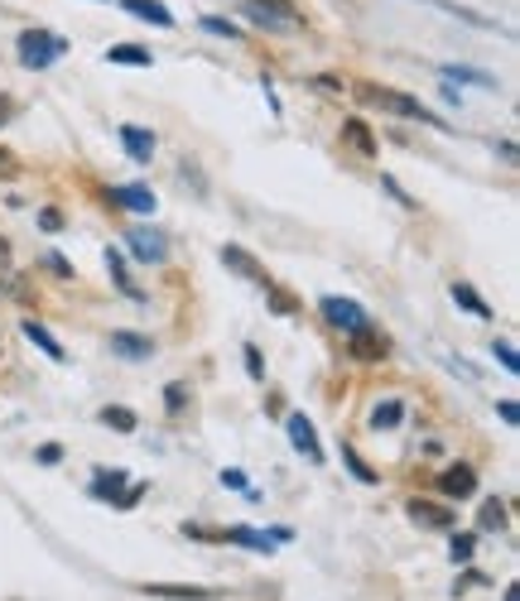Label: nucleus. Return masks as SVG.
Returning <instances> with one entry per match:
<instances>
[{"mask_svg":"<svg viewBox=\"0 0 520 601\" xmlns=\"http://www.w3.org/2000/svg\"><path fill=\"white\" fill-rule=\"evenodd\" d=\"M362 97L376 106H385V111H395V116H405V120H424V126H444L439 116H429L424 106L415 102V97H401V92H391V87H362Z\"/></svg>","mask_w":520,"mask_h":601,"instance_id":"2","label":"nucleus"},{"mask_svg":"<svg viewBox=\"0 0 520 601\" xmlns=\"http://www.w3.org/2000/svg\"><path fill=\"white\" fill-rule=\"evenodd\" d=\"M203 29H207V35H227V39H237V35H241V29L231 25V20H223V15H207V20H203Z\"/></svg>","mask_w":520,"mask_h":601,"instance_id":"21","label":"nucleus"},{"mask_svg":"<svg viewBox=\"0 0 520 601\" xmlns=\"http://www.w3.org/2000/svg\"><path fill=\"white\" fill-rule=\"evenodd\" d=\"M126 486V476L121 472H97V482H92V496H102V500H112V506H136V496L145 491V486H130V491H121Z\"/></svg>","mask_w":520,"mask_h":601,"instance_id":"5","label":"nucleus"},{"mask_svg":"<svg viewBox=\"0 0 520 601\" xmlns=\"http://www.w3.org/2000/svg\"><path fill=\"white\" fill-rule=\"evenodd\" d=\"M496 414H502V419H506V424H516V419H520V409L511 405V399H502V405H496Z\"/></svg>","mask_w":520,"mask_h":601,"instance_id":"30","label":"nucleus"},{"mask_svg":"<svg viewBox=\"0 0 520 601\" xmlns=\"http://www.w3.org/2000/svg\"><path fill=\"white\" fill-rule=\"evenodd\" d=\"M154 597H188V601H207L203 587H150Z\"/></svg>","mask_w":520,"mask_h":601,"instance_id":"20","label":"nucleus"},{"mask_svg":"<svg viewBox=\"0 0 520 601\" xmlns=\"http://www.w3.org/2000/svg\"><path fill=\"white\" fill-rule=\"evenodd\" d=\"M401 419H405V405H401V399H381V405L371 409V429H376V433H381V429H395Z\"/></svg>","mask_w":520,"mask_h":601,"instance_id":"13","label":"nucleus"},{"mask_svg":"<svg viewBox=\"0 0 520 601\" xmlns=\"http://www.w3.org/2000/svg\"><path fill=\"white\" fill-rule=\"evenodd\" d=\"M448 553H453V563H468L472 559V534H458V539L448 544Z\"/></svg>","mask_w":520,"mask_h":601,"instance_id":"22","label":"nucleus"},{"mask_svg":"<svg viewBox=\"0 0 520 601\" xmlns=\"http://www.w3.org/2000/svg\"><path fill=\"white\" fill-rule=\"evenodd\" d=\"M130 251H136L145 265H164V260H169V241H164L160 231H130Z\"/></svg>","mask_w":520,"mask_h":601,"instance_id":"6","label":"nucleus"},{"mask_svg":"<svg viewBox=\"0 0 520 601\" xmlns=\"http://www.w3.org/2000/svg\"><path fill=\"white\" fill-rule=\"evenodd\" d=\"M10 280H15V265H10V246L0 241V289H5Z\"/></svg>","mask_w":520,"mask_h":601,"instance_id":"24","label":"nucleus"},{"mask_svg":"<svg viewBox=\"0 0 520 601\" xmlns=\"http://www.w3.org/2000/svg\"><path fill=\"white\" fill-rule=\"evenodd\" d=\"M112 203L130 207V213H154V193H150V188H140V183L116 188V193H112Z\"/></svg>","mask_w":520,"mask_h":601,"instance_id":"10","label":"nucleus"},{"mask_svg":"<svg viewBox=\"0 0 520 601\" xmlns=\"http://www.w3.org/2000/svg\"><path fill=\"white\" fill-rule=\"evenodd\" d=\"M246 15L256 20V25H265V29H290V25H299V10L284 5V0H246Z\"/></svg>","mask_w":520,"mask_h":601,"instance_id":"3","label":"nucleus"},{"mask_svg":"<svg viewBox=\"0 0 520 601\" xmlns=\"http://www.w3.org/2000/svg\"><path fill=\"white\" fill-rule=\"evenodd\" d=\"M59 458H63V448H59V443H43V448H39V462H43V466H53Z\"/></svg>","mask_w":520,"mask_h":601,"instance_id":"28","label":"nucleus"},{"mask_svg":"<svg viewBox=\"0 0 520 601\" xmlns=\"http://www.w3.org/2000/svg\"><path fill=\"white\" fill-rule=\"evenodd\" d=\"M453 298H458V304L468 308L472 318H492V308H486V298H482L472 284H453Z\"/></svg>","mask_w":520,"mask_h":601,"instance_id":"15","label":"nucleus"},{"mask_svg":"<svg viewBox=\"0 0 520 601\" xmlns=\"http://www.w3.org/2000/svg\"><path fill=\"white\" fill-rule=\"evenodd\" d=\"M121 144H126L130 159H140V164L154 154V136H150V130H140V126H121Z\"/></svg>","mask_w":520,"mask_h":601,"instance_id":"12","label":"nucleus"},{"mask_svg":"<svg viewBox=\"0 0 520 601\" xmlns=\"http://www.w3.org/2000/svg\"><path fill=\"white\" fill-rule=\"evenodd\" d=\"M318 308H324V318L333 322V328H342V332H362V328H367V314H362L352 298H324Z\"/></svg>","mask_w":520,"mask_h":601,"instance_id":"4","label":"nucleus"},{"mask_svg":"<svg viewBox=\"0 0 520 601\" xmlns=\"http://www.w3.org/2000/svg\"><path fill=\"white\" fill-rule=\"evenodd\" d=\"M347 140H352V144H357V150H362V154H376V150H371V140H367V130H362V126H357V120H352V126H347Z\"/></svg>","mask_w":520,"mask_h":601,"instance_id":"25","label":"nucleus"},{"mask_svg":"<svg viewBox=\"0 0 520 601\" xmlns=\"http://www.w3.org/2000/svg\"><path fill=\"white\" fill-rule=\"evenodd\" d=\"M342 462L352 466V476H357V482H376V472H371V466L362 462V458H357V452H352V448H342Z\"/></svg>","mask_w":520,"mask_h":601,"instance_id":"19","label":"nucleus"},{"mask_svg":"<svg viewBox=\"0 0 520 601\" xmlns=\"http://www.w3.org/2000/svg\"><path fill=\"white\" fill-rule=\"evenodd\" d=\"M39 227H43V231H59V227H63V217L53 213V207H43V213H39Z\"/></svg>","mask_w":520,"mask_h":601,"instance_id":"29","label":"nucleus"},{"mask_svg":"<svg viewBox=\"0 0 520 601\" xmlns=\"http://www.w3.org/2000/svg\"><path fill=\"white\" fill-rule=\"evenodd\" d=\"M112 351L126 356V361H145V356L154 351V342L140 337V332H112Z\"/></svg>","mask_w":520,"mask_h":601,"instance_id":"9","label":"nucleus"},{"mask_svg":"<svg viewBox=\"0 0 520 601\" xmlns=\"http://www.w3.org/2000/svg\"><path fill=\"white\" fill-rule=\"evenodd\" d=\"M444 77H458V82H478V87H492V77H486V73H472V68H448Z\"/></svg>","mask_w":520,"mask_h":601,"instance_id":"23","label":"nucleus"},{"mask_svg":"<svg viewBox=\"0 0 520 601\" xmlns=\"http://www.w3.org/2000/svg\"><path fill=\"white\" fill-rule=\"evenodd\" d=\"M409 515H415L419 525H439V529L448 525V510H439V506H419V500H409Z\"/></svg>","mask_w":520,"mask_h":601,"instance_id":"18","label":"nucleus"},{"mask_svg":"<svg viewBox=\"0 0 520 601\" xmlns=\"http://www.w3.org/2000/svg\"><path fill=\"white\" fill-rule=\"evenodd\" d=\"M246 371L261 375V356H256V347H246Z\"/></svg>","mask_w":520,"mask_h":601,"instance_id":"31","label":"nucleus"},{"mask_svg":"<svg viewBox=\"0 0 520 601\" xmlns=\"http://www.w3.org/2000/svg\"><path fill=\"white\" fill-rule=\"evenodd\" d=\"M482 525H486V529H502V525H506V510H502V506H486V510H482Z\"/></svg>","mask_w":520,"mask_h":601,"instance_id":"27","label":"nucleus"},{"mask_svg":"<svg viewBox=\"0 0 520 601\" xmlns=\"http://www.w3.org/2000/svg\"><path fill=\"white\" fill-rule=\"evenodd\" d=\"M25 337H29V342H35V347H39L43 356H53V361H63V347H59V342H53V332H49V328H39V322H35V318H29V322H25Z\"/></svg>","mask_w":520,"mask_h":601,"instance_id":"14","label":"nucleus"},{"mask_svg":"<svg viewBox=\"0 0 520 601\" xmlns=\"http://www.w3.org/2000/svg\"><path fill=\"white\" fill-rule=\"evenodd\" d=\"M106 59L126 63V68H150V49H136V43H121V49H112Z\"/></svg>","mask_w":520,"mask_h":601,"instance_id":"16","label":"nucleus"},{"mask_svg":"<svg viewBox=\"0 0 520 601\" xmlns=\"http://www.w3.org/2000/svg\"><path fill=\"white\" fill-rule=\"evenodd\" d=\"M439 491L444 496H472L478 491V472H472V466H448V472L439 476Z\"/></svg>","mask_w":520,"mask_h":601,"instance_id":"8","label":"nucleus"},{"mask_svg":"<svg viewBox=\"0 0 520 601\" xmlns=\"http://www.w3.org/2000/svg\"><path fill=\"white\" fill-rule=\"evenodd\" d=\"M121 5H126L136 20H150V25H160V29H169V25H174V15L160 5V0H121Z\"/></svg>","mask_w":520,"mask_h":601,"instance_id":"11","label":"nucleus"},{"mask_svg":"<svg viewBox=\"0 0 520 601\" xmlns=\"http://www.w3.org/2000/svg\"><path fill=\"white\" fill-rule=\"evenodd\" d=\"M102 424L116 429V433H136V414H130V409H121V405H116V409L106 405V409H102Z\"/></svg>","mask_w":520,"mask_h":601,"instance_id":"17","label":"nucleus"},{"mask_svg":"<svg viewBox=\"0 0 520 601\" xmlns=\"http://www.w3.org/2000/svg\"><path fill=\"white\" fill-rule=\"evenodd\" d=\"M63 53H68V39L49 35V29H25V35H20V63H25V68H49Z\"/></svg>","mask_w":520,"mask_h":601,"instance_id":"1","label":"nucleus"},{"mask_svg":"<svg viewBox=\"0 0 520 601\" xmlns=\"http://www.w3.org/2000/svg\"><path fill=\"white\" fill-rule=\"evenodd\" d=\"M496 361H502V366H506V371H520V361H516L511 342H496Z\"/></svg>","mask_w":520,"mask_h":601,"instance_id":"26","label":"nucleus"},{"mask_svg":"<svg viewBox=\"0 0 520 601\" xmlns=\"http://www.w3.org/2000/svg\"><path fill=\"white\" fill-rule=\"evenodd\" d=\"M290 443H294L299 452H304L308 462H324V448H318V433H314V424H308L304 414H294V419H290Z\"/></svg>","mask_w":520,"mask_h":601,"instance_id":"7","label":"nucleus"}]
</instances>
